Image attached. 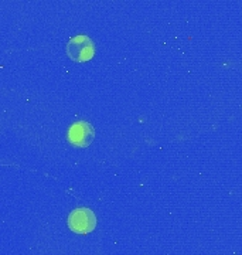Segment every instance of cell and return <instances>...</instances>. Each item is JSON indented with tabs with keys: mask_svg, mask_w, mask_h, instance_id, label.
Masks as SVG:
<instances>
[{
	"mask_svg": "<svg viewBox=\"0 0 242 255\" xmlns=\"http://www.w3.org/2000/svg\"><path fill=\"white\" fill-rule=\"evenodd\" d=\"M67 54L74 63L90 61L95 55V44L88 36H75L67 44Z\"/></svg>",
	"mask_w": 242,
	"mask_h": 255,
	"instance_id": "cell-2",
	"label": "cell"
},
{
	"mask_svg": "<svg viewBox=\"0 0 242 255\" xmlns=\"http://www.w3.org/2000/svg\"><path fill=\"white\" fill-rule=\"evenodd\" d=\"M67 223L72 233L90 234L91 231H94L97 227V217L92 210L81 207V209L72 210Z\"/></svg>",
	"mask_w": 242,
	"mask_h": 255,
	"instance_id": "cell-1",
	"label": "cell"
},
{
	"mask_svg": "<svg viewBox=\"0 0 242 255\" xmlns=\"http://www.w3.org/2000/svg\"><path fill=\"white\" fill-rule=\"evenodd\" d=\"M67 137L71 145L77 146V147H87L92 143V140L95 137V130L88 122L80 121V122H75L70 128Z\"/></svg>",
	"mask_w": 242,
	"mask_h": 255,
	"instance_id": "cell-3",
	"label": "cell"
}]
</instances>
